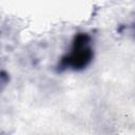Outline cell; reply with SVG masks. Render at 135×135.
I'll use <instances>...</instances> for the list:
<instances>
[{"label": "cell", "instance_id": "6da1fadb", "mask_svg": "<svg viewBox=\"0 0 135 135\" xmlns=\"http://www.w3.org/2000/svg\"><path fill=\"white\" fill-rule=\"evenodd\" d=\"M93 37L86 32L76 33L70 43L69 50L63 53L55 64L57 73L82 72L86 70L95 59Z\"/></svg>", "mask_w": 135, "mask_h": 135}, {"label": "cell", "instance_id": "7a4b0ae2", "mask_svg": "<svg viewBox=\"0 0 135 135\" xmlns=\"http://www.w3.org/2000/svg\"><path fill=\"white\" fill-rule=\"evenodd\" d=\"M134 37H135V25H134Z\"/></svg>", "mask_w": 135, "mask_h": 135}]
</instances>
